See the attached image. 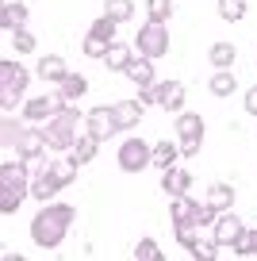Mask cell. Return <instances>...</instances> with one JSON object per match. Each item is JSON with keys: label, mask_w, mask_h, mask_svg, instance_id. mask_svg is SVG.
<instances>
[{"label": "cell", "mask_w": 257, "mask_h": 261, "mask_svg": "<svg viewBox=\"0 0 257 261\" xmlns=\"http://www.w3.org/2000/svg\"><path fill=\"white\" fill-rule=\"evenodd\" d=\"M73 219H77V207L73 204H54V200L42 204L31 219V242L39 250H58L65 242V234H69Z\"/></svg>", "instance_id": "6da1fadb"}, {"label": "cell", "mask_w": 257, "mask_h": 261, "mask_svg": "<svg viewBox=\"0 0 257 261\" xmlns=\"http://www.w3.org/2000/svg\"><path fill=\"white\" fill-rule=\"evenodd\" d=\"M27 85H31V69L16 58L0 62V112H19L27 100Z\"/></svg>", "instance_id": "7a4b0ae2"}, {"label": "cell", "mask_w": 257, "mask_h": 261, "mask_svg": "<svg viewBox=\"0 0 257 261\" xmlns=\"http://www.w3.org/2000/svg\"><path fill=\"white\" fill-rule=\"evenodd\" d=\"M81 123H85V112H77L73 104H65L62 112L54 115V119H46V123H42L46 146H50V150H58V154H69V150H73V142L81 139V135H77V130H81Z\"/></svg>", "instance_id": "3957f363"}, {"label": "cell", "mask_w": 257, "mask_h": 261, "mask_svg": "<svg viewBox=\"0 0 257 261\" xmlns=\"http://www.w3.org/2000/svg\"><path fill=\"white\" fill-rule=\"evenodd\" d=\"M123 173H146L153 165V142L150 139H138V135H127L119 142V154H115Z\"/></svg>", "instance_id": "277c9868"}, {"label": "cell", "mask_w": 257, "mask_h": 261, "mask_svg": "<svg viewBox=\"0 0 257 261\" xmlns=\"http://www.w3.org/2000/svg\"><path fill=\"white\" fill-rule=\"evenodd\" d=\"M173 135L181 142V158H196V150L203 142V119L196 112H177L173 115Z\"/></svg>", "instance_id": "5b68a950"}, {"label": "cell", "mask_w": 257, "mask_h": 261, "mask_svg": "<svg viewBox=\"0 0 257 261\" xmlns=\"http://www.w3.org/2000/svg\"><path fill=\"white\" fill-rule=\"evenodd\" d=\"M135 50L138 54H146V58H165L169 54V27L165 23H158V19H146L142 27H138V35H135Z\"/></svg>", "instance_id": "8992f818"}, {"label": "cell", "mask_w": 257, "mask_h": 261, "mask_svg": "<svg viewBox=\"0 0 257 261\" xmlns=\"http://www.w3.org/2000/svg\"><path fill=\"white\" fill-rule=\"evenodd\" d=\"M65 104H69V100L54 89V92H46V96H27L23 104H19V115H23L27 123H46V119H54Z\"/></svg>", "instance_id": "52a82bcc"}, {"label": "cell", "mask_w": 257, "mask_h": 261, "mask_svg": "<svg viewBox=\"0 0 257 261\" xmlns=\"http://www.w3.org/2000/svg\"><path fill=\"white\" fill-rule=\"evenodd\" d=\"M146 115V104L142 100H119V104H112V123H115V135H123V130H135L138 123H142Z\"/></svg>", "instance_id": "ba28073f"}, {"label": "cell", "mask_w": 257, "mask_h": 261, "mask_svg": "<svg viewBox=\"0 0 257 261\" xmlns=\"http://www.w3.org/2000/svg\"><path fill=\"white\" fill-rule=\"evenodd\" d=\"M81 130L85 135H92V139H112L115 135V123H112V104H100L92 108V112H85V123H81Z\"/></svg>", "instance_id": "9c48e42d"}, {"label": "cell", "mask_w": 257, "mask_h": 261, "mask_svg": "<svg viewBox=\"0 0 257 261\" xmlns=\"http://www.w3.org/2000/svg\"><path fill=\"white\" fill-rule=\"evenodd\" d=\"M196 212H200V200L192 196H173V204H169V219H173V230H188V227H200L196 223Z\"/></svg>", "instance_id": "30bf717a"}, {"label": "cell", "mask_w": 257, "mask_h": 261, "mask_svg": "<svg viewBox=\"0 0 257 261\" xmlns=\"http://www.w3.org/2000/svg\"><path fill=\"white\" fill-rule=\"evenodd\" d=\"M211 234H215V242L223 246V250H230V246L246 234V223H242L234 212H223V215L215 219V227H211Z\"/></svg>", "instance_id": "8fae6325"}, {"label": "cell", "mask_w": 257, "mask_h": 261, "mask_svg": "<svg viewBox=\"0 0 257 261\" xmlns=\"http://www.w3.org/2000/svg\"><path fill=\"white\" fill-rule=\"evenodd\" d=\"M161 192L173 200V196H185V192H192V173L188 169H181V165H169L165 173H161Z\"/></svg>", "instance_id": "7c38bea8"}, {"label": "cell", "mask_w": 257, "mask_h": 261, "mask_svg": "<svg viewBox=\"0 0 257 261\" xmlns=\"http://www.w3.org/2000/svg\"><path fill=\"white\" fill-rule=\"evenodd\" d=\"M158 89H161V112H185V96H188V89H185V81H158Z\"/></svg>", "instance_id": "4fadbf2b"}, {"label": "cell", "mask_w": 257, "mask_h": 261, "mask_svg": "<svg viewBox=\"0 0 257 261\" xmlns=\"http://www.w3.org/2000/svg\"><path fill=\"white\" fill-rule=\"evenodd\" d=\"M123 77H127L131 85H153V81H158V73H153V58L135 54L127 62V69H123Z\"/></svg>", "instance_id": "5bb4252c"}, {"label": "cell", "mask_w": 257, "mask_h": 261, "mask_svg": "<svg viewBox=\"0 0 257 261\" xmlns=\"http://www.w3.org/2000/svg\"><path fill=\"white\" fill-rule=\"evenodd\" d=\"M35 73H39V81L58 85L65 73H69V65H65V58H62V54H42V58H39V65H35Z\"/></svg>", "instance_id": "9a60e30c"}, {"label": "cell", "mask_w": 257, "mask_h": 261, "mask_svg": "<svg viewBox=\"0 0 257 261\" xmlns=\"http://www.w3.org/2000/svg\"><path fill=\"white\" fill-rule=\"evenodd\" d=\"M58 192H62V185H58L54 173H39V177H31V200H39V204H50V200H58Z\"/></svg>", "instance_id": "2e32d148"}, {"label": "cell", "mask_w": 257, "mask_h": 261, "mask_svg": "<svg viewBox=\"0 0 257 261\" xmlns=\"http://www.w3.org/2000/svg\"><path fill=\"white\" fill-rule=\"evenodd\" d=\"M23 127H27V119L23 115H12V112H4L0 115V146H8V150H16V142H19V135H23Z\"/></svg>", "instance_id": "e0dca14e"}, {"label": "cell", "mask_w": 257, "mask_h": 261, "mask_svg": "<svg viewBox=\"0 0 257 261\" xmlns=\"http://www.w3.org/2000/svg\"><path fill=\"white\" fill-rule=\"evenodd\" d=\"M27 16H31V8H27L23 0H8V4L0 8V27H4V31H16V27L27 23Z\"/></svg>", "instance_id": "ac0fdd59"}, {"label": "cell", "mask_w": 257, "mask_h": 261, "mask_svg": "<svg viewBox=\"0 0 257 261\" xmlns=\"http://www.w3.org/2000/svg\"><path fill=\"white\" fill-rule=\"evenodd\" d=\"M208 92H211L215 100L234 96V92H238V77H234L230 69H215V73H211V81H208Z\"/></svg>", "instance_id": "d6986e66"}, {"label": "cell", "mask_w": 257, "mask_h": 261, "mask_svg": "<svg viewBox=\"0 0 257 261\" xmlns=\"http://www.w3.org/2000/svg\"><path fill=\"white\" fill-rule=\"evenodd\" d=\"M135 54H138L135 46H127V42H119V39H115L112 46H108V54H104V65L112 69V73H123V69H127V62H131Z\"/></svg>", "instance_id": "ffe728a7"}, {"label": "cell", "mask_w": 257, "mask_h": 261, "mask_svg": "<svg viewBox=\"0 0 257 261\" xmlns=\"http://www.w3.org/2000/svg\"><path fill=\"white\" fill-rule=\"evenodd\" d=\"M54 89H58V92H62V96L73 104V100H81L85 92H89V77H85V73H73V69H69V73H65L62 81L54 85Z\"/></svg>", "instance_id": "44dd1931"}, {"label": "cell", "mask_w": 257, "mask_h": 261, "mask_svg": "<svg viewBox=\"0 0 257 261\" xmlns=\"http://www.w3.org/2000/svg\"><path fill=\"white\" fill-rule=\"evenodd\" d=\"M77 169H81V165L73 162V154H58L54 162H50V173L58 177V185H62V188H69L73 180H77Z\"/></svg>", "instance_id": "7402d4cb"}, {"label": "cell", "mask_w": 257, "mask_h": 261, "mask_svg": "<svg viewBox=\"0 0 257 261\" xmlns=\"http://www.w3.org/2000/svg\"><path fill=\"white\" fill-rule=\"evenodd\" d=\"M177 158H181V142H153V169L158 173H165L169 165H177Z\"/></svg>", "instance_id": "603a6c76"}, {"label": "cell", "mask_w": 257, "mask_h": 261, "mask_svg": "<svg viewBox=\"0 0 257 261\" xmlns=\"http://www.w3.org/2000/svg\"><path fill=\"white\" fill-rule=\"evenodd\" d=\"M73 162L77 165H89V162H96V154H100V139H92V135H81L77 142H73Z\"/></svg>", "instance_id": "cb8c5ba5"}, {"label": "cell", "mask_w": 257, "mask_h": 261, "mask_svg": "<svg viewBox=\"0 0 257 261\" xmlns=\"http://www.w3.org/2000/svg\"><path fill=\"white\" fill-rule=\"evenodd\" d=\"M234 58H238L234 42H211V46H208V62L215 65V69H230Z\"/></svg>", "instance_id": "d4e9b609"}, {"label": "cell", "mask_w": 257, "mask_h": 261, "mask_svg": "<svg viewBox=\"0 0 257 261\" xmlns=\"http://www.w3.org/2000/svg\"><path fill=\"white\" fill-rule=\"evenodd\" d=\"M27 196H31L27 188H12V185H0V212H4V215H16V212H19V204H23Z\"/></svg>", "instance_id": "484cf974"}, {"label": "cell", "mask_w": 257, "mask_h": 261, "mask_svg": "<svg viewBox=\"0 0 257 261\" xmlns=\"http://www.w3.org/2000/svg\"><path fill=\"white\" fill-rule=\"evenodd\" d=\"M215 12H219V19H223V23H238V19H246L249 4H246V0H219Z\"/></svg>", "instance_id": "4316f807"}, {"label": "cell", "mask_w": 257, "mask_h": 261, "mask_svg": "<svg viewBox=\"0 0 257 261\" xmlns=\"http://www.w3.org/2000/svg\"><path fill=\"white\" fill-rule=\"evenodd\" d=\"M203 200H208L211 207H219V212H230V204H234V188L219 180V185L208 188V196H203Z\"/></svg>", "instance_id": "83f0119b"}, {"label": "cell", "mask_w": 257, "mask_h": 261, "mask_svg": "<svg viewBox=\"0 0 257 261\" xmlns=\"http://www.w3.org/2000/svg\"><path fill=\"white\" fill-rule=\"evenodd\" d=\"M119 19H112V16H108V12H104V16H100V19H92V27H89V35H96V39H104V42H115V35H119Z\"/></svg>", "instance_id": "f1b7e54d"}, {"label": "cell", "mask_w": 257, "mask_h": 261, "mask_svg": "<svg viewBox=\"0 0 257 261\" xmlns=\"http://www.w3.org/2000/svg\"><path fill=\"white\" fill-rule=\"evenodd\" d=\"M165 253H161V246H158V238L153 234H142L135 242V261H161Z\"/></svg>", "instance_id": "f546056e"}, {"label": "cell", "mask_w": 257, "mask_h": 261, "mask_svg": "<svg viewBox=\"0 0 257 261\" xmlns=\"http://www.w3.org/2000/svg\"><path fill=\"white\" fill-rule=\"evenodd\" d=\"M12 50H16V54H31V50H39V39H35V31L27 23L12 31Z\"/></svg>", "instance_id": "4dcf8cb0"}, {"label": "cell", "mask_w": 257, "mask_h": 261, "mask_svg": "<svg viewBox=\"0 0 257 261\" xmlns=\"http://www.w3.org/2000/svg\"><path fill=\"white\" fill-rule=\"evenodd\" d=\"M104 12L112 19H119V23H131V19H135V0H104Z\"/></svg>", "instance_id": "1f68e13d"}, {"label": "cell", "mask_w": 257, "mask_h": 261, "mask_svg": "<svg viewBox=\"0 0 257 261\" xmlns=\"http://www.w3.org/2000/svg\"><path fill=\"white\" fill-rule=\"evenodd\" d=\"M230 253H234V257H257V227L253 230L246 227V234L230 246Z\"/></svg>", "instance_id": "d6a6232c"}, {"label": "cell", "mask_w": 257, "mask_h": 261, "mask_svg": "<svg viewBox=\"0 0 257 261\" xmlns=\"http://www.w3.org/2000/svg\"><path fill=\"white\" fill-rule=\"evenodd\" d=\"M219 250H223V246L215 242V234H208V238L200 234V242L192 246V257L196 261H211V257H219Z\"/></svg>", "instance_id": "836d02e7"}, {"label": "cell", "mask_w": 257, "mask_h": 261, "mask_svg": "<svg viewBox=\"0 0 257 261\" xmlns=\"http://www.w3.org/2000/svg\"><path fill=\"white\" fill-rule=\"evenodd\" d=\"M146 16L158 19V23H165V19L173 16V0H146Z\"/></svg>", "instance_id": "e575fe53"}, {"label": "cell", "mask_w": 257, "mask_h": 261, "mask_svg": "<svg viewBox=\"0 0 257 261\" xmlns=\"http://www.w3.org/2000/svg\"><path fill=\"white\" fill-rule=\"evenodd\" d=\"M108 46H112V42H104V39H96V35H85V42H81V50H85V58H100V62H104V54H108Z\"/></svg>", "instance_id": "d590c367"}, {"label": "cell", "mask_w": 257, "mask_h": 261, "mask_svg": "<svg viewBox=\"0 0 257 261\" xmlns=\"http://www.w3.org/2000/svg\"><path fill=\"white\" fill-rule=\"evenodd\" d=\"M219 207H211L208 200H200V212H196V223H200V230H208V227H215V219H219Z\"/></svg>", "instance_id": "8d00e7d4"}, {"label": "cell", "mask_w": 257, "mask_h": 261, "mask_svg": "<svg viewBox=\"0 0 257 261\" xmlns=\"http://www.w3.org/2000/svg\"><path fill=\"white\" fill-rule=\"evenodd\" d=\"M23 162H27V169H31V177H39V173H46V169H50V162H54V158H46V150H39V154L23 158Z\"/></svg>", "instance_id": "74e56055"}, {"label": "cell", "mask_w": 257, "mask_h": 261, "mask_svg": "<svg viewBox=\"0 0 257 261\" xmlns=\"http://www.w3.org/2000/svg\"><path fill=\"white\" fill-rule=\"evenodd\" d=\"M138 100H142L146 108L161 104V89H158V81H153V85H138Z\"/></svg>", "instance_id": "f35d334b"}, {"label": "cell", "mask_w": 257, "mask_h": 261, "mask_svg": "<svg viewBox=\"0 0 257 261\" xmlns=\"http://www.w3.org/2000/svg\"><path fill=\"white\" fill-rule=\"evenodd\" d=\"M246 115H257V85L246 89Z\"/></svg>", "instance_id": "ab89813d"}]
</instances>
